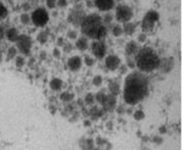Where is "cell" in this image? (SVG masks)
Masks as SVG:
<instances>
[{
	"instance_id": "52a82bcc",
	"label": "cell",
	"mask_w": 188,
	"mask_h": 150,
	"mask_svg": "<svg viewBox=\"0 0 188 150\" xmlns=\"http://www.w3.org/2000/svg\"><path fill=\"white\" fill-rule=\"evenodd\" d=\"M16 49L23 56H29L32 49V38L26 34H20L18 40L16 41Z\"/></svg>"
},
{
	"instance_id": "5b68a950",
	"label": "cell",
	"mask_w": 188,
	"mask_h": 150,
	"mask_svg": "<svg viewBox=\"0 0 188 150\" xmlns=\"http://www.w3.org/2000/svg\"><path fill=\"white\" fill-rule=\"evenodd\" d=\"M49 21V15L44 7H37L35 10H33L31 15V22L34 26L38 28H43L47 25Z\"/></svg>"
},
{
	"instance_id": "2e32d148",
	"label": "cell",
	"mask_w": 188,
	"mask_h": 150,
	"mask_svg": "<svg viewBox=\"0 0 188 150\" xmlns=\"http://www.w3.org/2000/svg\"><path fill=\"white\" fill-rule=\"evenodd\" d=\"M108 90L110 92V95L112 96H116L119 95L120 93V84L118 82V80L116 79H112V80L109 81V84H108Z\"/></svg>"
},
{
	"instance_id": "9a60e30c",
	"label": "cell",
	"mask_w": 188,
	"mask_h": 150,
	"mask_svg": "<svg viewBox=\"0 0 188 150\" xmlns=\"http://www.w3.org/2000/svg\"><path fill=\"white\" fill-rule=\"evenodd\" d=\"M19 36H20L19 31L15 27H12L5 31V37H6L7 40L10 41V42H16V40H18Z\"/></svg>"
},
{
	"instance_id": "74e56055",
	"label": "cell",
	"mask_w": 188,
	"mask_h": 150,
	"mask_svg": "<svg viewBox=\"0 0 188 150\" xmlns=\"http://www.w3.org/2000/svg\"><path fill=\"white\" fill-rule=\"evenodd\" d=\"M127 64H128V67L132 68V69H134L135 67H136V64H135V59H131L130 57H128L127 59Z\"/></svg>"
},
{
	"instance_id": "cb8c5ba5",
	"label": "cell",
	"mask_w": 188,
	"mask_h": 150,
	"mask_svg": "<svg viewBox=\"0 0 188 150\" xmlns=\"http://www.w3.org/2000/svg\"><path fill=\"white\" fill-rule=\"evenodd\" d=\"M20 21H21V23L23 25H29L30 23H32L31 22V16L29 15V13H22L21 16H20Z\"/></svg>"
},
{
	"instance_id": "e0dca14e",
	"label": "cell",
	"mask_w": 188,
	"mask_h": 150,
	"mask_svg": "<svg viewBox=\"0 0 188 150\" xmlns=\"http://www.w3.org/2000/svg\"><path fill=\"white\" fill-rule=\"evenodd\" d=\"M75 46L77 47L80 52H85L89 49V39L85 36H81L75 40Z\"/></svg>"
},
{
	"instance_id": "ac0fdd59",
	"label": "cell",
	"mask_w": 188,
	"mask_h": 150,
	"mask_svg": "<svg viewBox=\"0 0 188 150\" xmlns=\"http://www.w3.org/2000/svg\"><path fill=\"white\" fill-rule=\"evenodd\" d=\"M136 24L135 23H132V22H128V23H125L122 26V31H123V34L128 36H132L133 34L136 32Z\"/></svg>"
},
{
	"instance_id": "44dd1931",
	"label": "cell",
	"mask_w": 188,
	"mask_h": 150,
	"mask_svg": "<svg viewBox=\"0 0 188 150\" xmlns=\"http://www.w3.org/2000/svg\"><path fill=\"white\" fill-rule=\"evenodd\" d=\"M18 53V49L16 46H10L8 47L7 53H6V61H10L13 59H15Z\"/></svg>"
},
{
	"instance_id": "4316f807",
	"label": "cell",
	"mask_w": 188,
	"mask_h": 150,
	"mask_svg": "<svg viewBox=\"0 0 188 150\" xmlns=\"http://www.w3.org/2000/svg\"><path fill=\"white\" fill-rule=\"evenodd\" d=\"M61 100L64 101V102H70L71 100H73V98H74V95L73 94H70L68 92H64L61 94Z\"/></svg>"
},
{
	"instance_id": "ba28073f",
	"label": "cell",
	"mask_w": 188,
	"mask_h": 150,
	"mask_svg": "<svg viewBox=\"0 0 188 150\" xmlns=\"http://www.w3.org/2000/svg\"><path fill=\"white\" fill-rule=\"evenodd\" d=\"M92 53L97 59L105 58L106 53H107V45L104 40H94L91 44Z\"/></svg>"
},
{
	"instance_id": "3957f363",
	"label": "cell",
	"mask_w": 188,
	"mask_h": 150,
	"mask_svg": "<svg viewBox=\"0 0 188 150\" xmlns=\"http://www.w3.org/2000/svg\"><path fill=\"white\" fill-rule=\"evenodd\" d=\"M161 63V58L152 47L145 46L139 49L135 58V64L142 73H149L156 70Z\"/></svg>"
},
{
	"instance_id": "4dcf8cb0",
	"label": "cell",
	"mask_w": 188,
	"mask_h": 150,
	"mask_svg": "<svg viewBox=\"0 0 188 150\" xmlns=\"http://www.w3.org/2000/svg\"><path fill=\"white\" fill-rule=\"evenodd\" d=\"M77 36H78V33H77V31H75V30H69L68 32H67V37H68L70 40H76Z\"/></svg>"
},
{
	"instance_id": "d590c367",
	"label": "cell",
	"mask_w": 188,
	"mask_h": 150,
	"mask_svg": "<svg viewBox=\"0 0 188 150\" xmlns=\"http://www.w3.org/2000/svg\"><path fill=\"white\" fill-rule=\"evenodd\" d=\"M57 6L59 8H65L68 6V0H57Z\"/></svg>"
},
{
	"instance_id": "5bb4252c",
	"label": "cell",
	"mask_w": 188,
	"mask_h": 150,
	"mask_svg": "<svg viewBox=\"0 0 188 150\" xmlns=\"http://www.w3.org/2000/svg\"><path fill=\"white\" fill-rule=\"evenodd\" d=\"M103 110L105 111H113L114 108L116 107V97L112 95H107L105 102L103 104Z\"/></svg>"
},
{
	"instance_id": "b9f144b4",
	"label": "cell",
	"mask_w": 188,
	"mask_h": 150,
	"mask_svg": "<svg viewBox=\"0 0 188 150\" xmlns=\"http://www.w3.org/2000/svg\"><path fill=\"white\" fill-rule=\"evenodd\" d=\"M127 66H125V65H122V66H119V71H120V73H121V74H125V72H127Z\"/></svg>"
},
{
	"instance_id": "f546056e",
	"label": "cell",
	"mask_w": 188,
	"mask_h": 150,
	"mask_svg": "<svg viewBox=\"0 0 188 150\" xmlns=\"http://www.w3.org/2000/svg\"><path fill=\"white\" fill-rule=\"evenodd\" d=\"M103 83V77L101 75H95V77L92 78V84L95 86H100Z\"/></svg>"
},
{
	"instance_id": "7c38bea8",
	"label": "cell",
	"mask_w": 188,
	"mask_h": 150,
	"mask_svg": "<svg viewBox=\"0 0 188 150\" xmlns=\"http://www.w3.org/2000/svg\"><path fill=\"white\" fill-rule=\"evenodd\" d=\"M140 47L138 42H136L135 40H131L128 41L125 46V53L127 57H134L137 55V53L139 52Z\"/></svg>"
},
{
	"instance_id": "d4e9b609",
	"label": "cell",
	"mask_w": 188,
	"mask_h": 150,
	"mask_svg": "<svg viewBox=\"0 0 188 150\" xmlns=\"http://www.w3.org/2000/svg\"><path fill=\"white\" fill-rule=\"evenodd\" d=\"M8 15V9L5 5L0 1V20H3Z\"/></svg>"
},
{
	"instance_id": "9c48e42d",
	"label": "cell",
	"mask_w": 188,
	"mask_h": 150,
	"mask_svg": "<svg viewBox=\"0 0 188 150\" xmlns=\"http://www.w3.org/2000/svg\"><path fill=\"white\" fill-rule=\"evenodd\" d=\"M120 58L116 55H109L105 58V66L110 71H115L120 66Z\"/></svg>"
},
{
	"instance_id": "ffe728a7",
	"label": "cell",
	"mask_w": 188,
	"mask_h": 150,
	"mask_svg": "<svg viewBox=\"0 0 188 150\" xmlns=\"http://www.w3.org/2000/svg\"><path fill=\"white\" fill-rule=\"evenodd\" d=\"M36 39H37V41L40 44H45L47 40H49V32H46V31H41V32H39L37 34Z\"/></svg>"
},
{
	"instance_id": "60d3db41",
	"label": "cell",
	"mask_w": 188,
	"mask_h": 150,
	"mask_svg": "<svg viewBox=\"0 0 188 150\" xmlns=\"http://www.w3.org/2000/svg\"><path fill=\"white\" fill-rule=\"evenodd\" d=\"M4 36H5V30H4V28L2 27V25L0 24V40H2V39L4 38Z\"/></svg>"
},
{
	"instance_id": "603a6c76",
	"label": "cell",
	"mask_w": 188,
	"mask_h": 150,
	"mask_svg": "<svg viewBox=\"0 0 188 150\" xmlns=\"http://www.w3.org/2000/svg\"><path fill=\"white\" fill-rule=\"evenodd\" d=\"M106 98H107V94H106L104 90H100L99 93H97L96 96H95V99L98 101V103H100L101 105H103L104 102H105Z\"/></svg>"
},
{
	"instance_id": "f1b7e54d",
	"label": "cell",
	"mask_w": 188,
	"mask_h": 150,
	"mask_svg": "<svg viewBox=\"0 0 188 150\" xmlns=\"http://www.w3.org/2000/svg\"><path fill=\"white\" fill-rule=\"evenodd\" d=\"M83 62H85V64L88 67H92L95 65V63H96L95 59L92 58V57H89V56H85V59H83Z\"/></svg>"
},
{
	"instance_id": "7bdbcfd3",
	"label": "cell",
	"mask_w": 188,
	"mask_h": 150,
	"mask_svg": "<svg viewBox=\"0 0 188 150\" xmlns=\"http://www.w3.org/2000/svg\"><path fill=\"white\" fill-rule=\"evenodd\" d=\"M153 141H154L155 143L159 144V143L162 142V139H161V138H159V137H154V138H153Z\"/></svg>"
},
{
	"instance_id": "ab89813d",
	"label": "cell",
	"mask_w": 188,
	"mask_h": 150,
	"mask_svg": "<svg viewBox=\"0 0 188 150\" xmlns=\"http://www.w3.org/2000/svg\"><path fill=\"white\" fill-rule=\"evenodd\" d=\"M64 44H65V40H64V38L63 37H59L58 40H57V45L59 47H62Z\"/></svg>"
},
{
	"instance_id": "484cf974",
	"label": "cell",
	"mask_w": 188,
	"mask_h": 150,
	"mask_svg": "<svg viewBox=\"0 0 188 150\" xmlns=\"http://www.w3.org/2000/svg\"><path fill=\"white\" fill-rule=\"evenodd\" d=\"M112 20H113V16H112V13H109V11H108V13H106V15L102 18V21H103L104 25H105L106 27H107L108 25H110V24H111Z\"/></svg>"
},
{
	"instance_id": "8992f818",
	"label": "cell",
	"mask_w": 188,
	"mask_h": 150,
	"mask_svg": "<svg viewBox=\"0 0 188 150\" xmlns=\"http://www.w3.org/2000/svg\"><path fill=\"white\" fill-rule=\"evenodd\" d=\"M133 9L127 4H118L115 8V18L116 21L119 23L125 24V23L131 22V20L133 19Z\"/></svg>"
},
{
	"instance_id": "6da1fadb",
	"label": "cell",
	"mask_w": 188,
	"mask_h": 150,
	"mask_svg": "<svg viewBox=\"0 0 188 150\" xmlns=\"http://www.w3.org/2000/svg\"><path fill=\"white\" fill-rule=\"evenodd\" d=\"M149 90V81L140 71L130 73L125 79L123 99L128 105H136L147 97Z\"/></svg>"
},
{
	"instance_id": "836d02e7",
	"label": "cell",
	"mask_w": 188,
	"mask_h": 150,
	"mask_svg": "<svg viewBox=\"0 0 188 150\" xmlns=\"http://www.w3.org/2000/svg\"><path fill=\"white\" fill-rule=\"evenodd\" d=\"M146 40H147V34L144 32H141L138 35V37H137V42L138 43H144Z\"/></svg>"
},
{
	"instance_id": "681fc988",
	"label": "cell",
	"mask_w": 188,
	"mask_h": 150,
	"mask_svg": "<svg viewBox=\"0 0 188 150\" xmlns=\"http://www.w3.org/2000/svg\"><path fill=\"white\" fill-rule=\"evenodd\" d=\"M114 1H115V2H116V1H120V0H114Z\"/></svg>"
},
{
	"instance_id": "bcb514c9",
	"label": "cell",
	"mask_w": 188,
	"mask_h": 150,
	"mask_svg": "<svg viewBox=\"0 0 188 150\" xmlns=\"http://www.w3.org/2000/svg\"><path fill=\"white\" fill-rule=\"evenodd\" d=\"M117 112H118V113H122V112H123V107H122V106H119L118 108H117Z\"/></svg>"
},
{
	"instance_id": "8d00e7d4",
	"label": "cell",
	"mask_w": 188,
	"mask_h": 150,
	"mask_svg": "<svg viewBox=\"0 0 188 150\" xmlns=\"http://www.w3.org/2000/svg\"><path fill=\"white\" fill-rule=\"evenodd\" d=\"M72 49H73V46H72V44L70 43V42H65V44L63 45V50L65 53H70V52H72Z\"/></svg>"
},
{
	"instance_id": "d6a6232c",
	"label": "cell",
	"mask_w": 188,
	"mask_h": 150,
	"mask_svg": "<svg viewBox=\"0 0 188 150\" xmlns=\"http://www.w3.org/2000/svg\"><path fill=\"white\" fill-rule=\"evenodd\" d=\"M144 117H145V113L143 112L142 110H137V111L134 113V118L136 120H142Z\"/></svg>"
},
{
	"instance_id": "c3c4849f",
	"label": "cell",
	"mask_w": 188,
	"mask_h": 150,
	"mask_svg": "<svg viewBox=\"0 0 188 150\" xmlns=\"http://www.w3.org/2000/svg\"><path fill=\"white\" fill-rule=\"evenodd\" d=\"M94 150H99V148H95Z\"/></svg>"
},
{
	"instance_id": "1f68e13d",
	"label": "cell",
	"mask_w": 188,
	"mask_h": 150,
	"mask_svg": "<svg viewBox=\"0 0 188 150\" xmlns=\"http://www.w3.org/2000/svg\"><path fill=\"white\" fill-rule=\"evenodd\" d=\"M95 102V96L92 95V94H88L85 96V103L86 104V105H92V103Z\"/></svg>"
},
{
	"instance_id": "ee69618b",
	"label": "cell",
	"mask_w": 188,
	"mask_h": 150,
	"mask_svg": "<svg viewBox=\"0 0 188 150\" xmlns=\"http://www.w3.org/2000/svg\"><path fill=\"white\" fill-rule=\"evenodd\" d=\"M159 133H161V134H165V133H167L165 126H161V128H159Z\"/></svg>"
},
{
	"instance_id": "7a4b0ae2",
	"label": "cell",
	"mask_w": 188,
	"mask_h": 150,
	"mask_svg": "<svg viewBox=\"0 0 188 150\" xmlns=\"http://www.w3.org/2000/svg\"><path fill=\"white\" fill-rule=\"evenodd\" d=\"M81 32L86 38L94 40H104L107 36V27L104 25L102 16L98 13H89L83 18L80 24Z\"/></svg>"
},
{
	"instance_id": "277c9868",
	"label": "cell",
	"mask_w": 188,
	"mask_h": 150,
	"mask_svg": "<svg viewBox=\"0 0 188 150\" xmlns=\"http://www.w3.org/2000/svg\"><path fill=\"white\" fill-rule=\"evenodd\" d=\"M159 21V13L156 10L151 9L145 13V16H143V20L141 22V28L142 32L144 33H149L152 32L155 28L156 23Z\"/></svg>"
},
{
	"instance_id": "d6986e66",
	"label": "cell",
	"mask_w": 188,
	"mask_h": 150,
	"mask_svg": "<svg viewBox=\"0 0 188 150\" xmlns=\"http://www.w3.org/2000/svg\"><path fill=\"white\" fill-rule=\"evenodd\" d=\"M62 86H63V80L58 77H54L50 79L49 81V87L50 90H55V92H58V90H60L62 89Z\"/></svg>"
},
{
	"instance_id": "30bf717a",
	"label": "cell",
	"mask_w": 188,
	"mask_h": 150,
	"mask_svg": "<svg viewBox=\"0 0 188 150\" xmlns=\"http://www.w3.org/2000/svg\"><path fill=\"white\" fill-rule=\"evenodd\" d=\"M94 4L100 11L108 13L115 6L114 0H94Z\"/></svg>"
},
{
	"instance_id": "8fae6325",
	"label": "cell",
	"mask_w": 188,
	"mask_h": 150,
	"mask_svg": "<svg viewBox=\"0 0 188 150\" xmlns=\"http://www.w3.org/2000/svg\"><path fill=\"white\" fill-rule=\"evenodd\" d=\"M67 67L70 71L72 72H76L78 70L81 69L82 67V59L79 56H73L71 58L68 59L67 61Z\"/></svg>"
},
{
	"instance_id": "f35d334b",
	"label": "cell",
	"mask_w": 188,
	"mask_h": 150,
	"mask_svg": "<svg viewBox=\"0 0 188 150\" xmlns=\"http://www.w3.org/2000/svg\"><path fill=\"white\" fill-rule=\"evenodd\" d=\"M52 56H54L55 58H57V59L60 58V56H61V50L59 49V47H55V49H52Z\"/></svg>"
},
{
	"instance_id": "7402d4cb",
	"label": "cell",
	"mask_w": 188,
	"mask_h": 150,
	"mask_svg": "<svg viewBox=\"0 0 188 150\" xmlns=\"http://www.w3.org/2000/svg\"><path fill=\"white\" fill-rule=\"evenodd\" d=\"M111 32H112V35H113L114 37H120V36L123 34L122 26H120V25H118V24L114 25V26L111 28Z\"/></svg>"
},
{
	"instance_id": "83f0119b",
	"label": "cell",
	"mask_w": 188,
	"mask_h": 150,
	"mask_svg": "<svg viewBox=\"0 0 188 150\" xmlns=\"http://www.w3.org/2000/svg\"><path fill=\"white\" fill-rule=\"evenodd\" d=\"M26 63L24 56H16V66L18 68H22Z\"/></svg>"
},
{
	"instance_id": "f6af8a7d",
	"label": "cell",
	"mask_w": 188,
	"mask_h": 150,
	"mask_svg": "<svg viewBox=\"0 0 188 150\" xmlns=\"http://www.w3.org/2000/svg\"><path fill=\"white\" fill-rule=\"evenodd\" d=\"M2 61H3V50L0 49V64H1Z\"/></svg>"
},
{
	"instance_id": "7dc6e473",
	"label": "cell",
	"mask_w": 188,
	"mask_h": 150,
	"mask_svg": "<svg viewBox=\"0 0 188 150\" xmlns=\"http://www.w3.org/2000/svg\"><path fill=\"white\" fill-rule=\"evenodd\" d=\"M91 126V123H89V121L88 120V121H85V126Z\"/></svg>"
},
{
	"instance_id": "e575fe53",
	"label": "cell",
	"mask_w": 188,
	"mask_h": 150,
	"mask_svg": "<svg viewBox=\"0 0 188 150\" xmlns=\"http://www.w3.org/2000/svg\"><path fill=\"white\" fill-rule=\"evenodd\" d=\"M46 7L49 9H54L57 7V0H45Z\"/></svg>"
},
{
	"instance_id": "4fadbf2b",
	"label": "cell",
	"mask_w": 188,
	"mask_h": 150,
	"mask_svg": "<svg viewBox=\"0 0 188 150\" xmlns=\"http://www.w3.org/2000/svg\"><path fill=\"white\" fill-rule=\"evenodd\" d=\"M174 65H175L174 59L172 58V57H170V58L161 59V63H159L158 68H161V69L164 73H168V72H170L171 70L173 69Z\"/></svg>"
}]
</instances>
